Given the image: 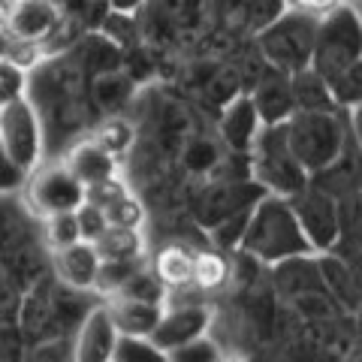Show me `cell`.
<instances>
[{"label":"cell","mask_w":362,"mask_h":362,"mask_svg":"<svg viewBox=\"0 0 362 362\" xmlns=\"http://www.w3.org/2000/svg\"><path fill=\"white\" fill-rule=\"evenodd\" d=\"M28 100L45 130V157H61L94 127L90 76L73 52H54L30 70Z\"/></svg>","instance_id":"6da1fadb"},{"label":"cell","mask_w":362,"mask_h":362,"mask_svg":"<svg viewBox=\"0 0 362 362\" xmlns=\"http://www.w3.org/2000/svg\"><path fill=\"white\" fill-rule=\"evenodd\" d=\"M239 251L269 269L287 263L293 257L317 254L296 218L290 197H278V194H263L254 202Z\"/></svg>","instance_id":"7a4b0ae2"},{"label":"cell","mask_w":362,"mask_h":362,"mask_svg":"<svg viewBox=\"0 0 362 362\" xmlns=\"http://www.w3.org/2000/svg\"><path fill=\"white\" fill-rule=\"evenodd\" d=\"M350 133L347 109H296L287 118V139L311 178L341 154Z\"/></svg>","instance_id":"3957f363"},{"label":"cell","mask_w":362,"mask_h":362,"mask_svg":"<svg viewBox=\"0 0 362 362\" xmlns=\"http://www.w3.org/2000/svg\"><path fill=\"white\" fill-rule=\"evenodd\" d=\"M362 61V9L356 0H344L338 9L317 18L311 70L326 82L341 78L350 66Z\"/></svg>","instance_id":"277c9868"},{"label":"cell","mask_w":362,"mask_h":362,"mask_svg":"<svg viewBox=\"0 0 362 362\" xmlns=\"http://www.w3.org/2000/svg\"><path fill=\"white\" fill-rule=\"evenodd\" d=\"M247 173L266 194L293 197L308 185L311 175L302 166V160L293 151L287 139V121L284 124H263L251 154H247Z\"/></svg>","instance_id":"5b68a950"},{"label":"cell","mask_w":362,"mask_h":362,"mask_svg":"<svg viewBox=\"0 0 362 362\" xmlns=\"http://www.w3.org/2000/svg\"><path fill=\"white\" fill-rule=\"evenodd\" d=\"M317 18L281 9L263 28H257V52L263 54L266 66L287 76H296L311 66L314 58Z\"/></svg>","instance_id":"8992f818"},{"label":"cell","mask_w":362,"mask_h":362,"mask_svg":"<svg viewBox=\"0 0 362 362\" xmlns=\"http://www.w3.org/2000/svg\"><path fill=\"white\" fill-rule=\"evenodd\" d=\"M21 199L33 218L42 221L58 211H76L85 202V185L61 157H45L37 169H30Z\"/></svg>","instance_id":"52a82bcc"},{"label":"cell","mask_w":362,"mask_h":362,"mask_svg":"<svg viewBox=\"0 0 362 362\" xmlns=\"http://www.w3.org/2000/svg\"><path fill=\"white\" fill-rule=\"evenodd\" d=\"M296 218L302 223L305 235L317 254L335 251L338 245V233H341V199L329 190H323L320 185L308 181L299 194L290 197Z\"/></svg>","instance_id":"ba28073f"},{"label":"cell","mask_w":362,"mask_h":362,"mask_svg":"<svg viewBox=\"0 0 362 362\" xmlns=\"http://www.w3.org/2000/svg\"><path fill=\"white\" fill-rule=\"evenodd\" d=\"M0 145L30 173L45 160V130L33 103L25 97L0 109Z\"/></svg>","instance_id":"9c48e42d"},{"label":"cell","mask_w":362,"mask_h":362,"mask_svg":"<svg viewBox=\"0 0 362 362\" xmlns=\"http://www.w3.org/2000/svg\"><path fill=\"white\" fill-rule=\"evenodd\" d=\"M266 190L257 185L254 178H218L214 175L211 185H206L199 190L197 197V221L206 226V230H211L214 223H221L223 218H230V214L235 211H245L251 209L254 202L263 197Z\"/></svg>","instance_id":"30bf717a"},{"label":"cell","mask_w":362,"mask_h":362,"mask_svg":"<svg viewBox=\"0 0 362 362\" xmlns=\"http://www.w3.org/2000/svg\"><path fill=\"white\" fill-rule=\"evenodd\" d=\"M121 329L112 317L106 299L90 305L73 329V359L76 362H112L115 359Z\"/></svg>","instance_id":"8fae6325"},{"label":"cell","mask_w":362,"mask_h":362,"mask_svg":"<svg viewBox=\"0 0 362 362\" xmlns=\"http://www.w3.org/2000/svg\"><path fill=\"white\" fill-rule=\"evenodd\" d=\"M259 130H263V115H259L251 94L239 90V94H233L226 100L221 109V118H218V142L223 145V151L247 157Z\"/></svg>","instance_id":"7c38bea8"},{"label":"cell","mask_w":362,"mask_h":362,"mask_svg":"<svg viewBox=\"0 0 362 362\" xmlns=\"http://www.w3.org/2000/svg\"><path fill=\"white\" fill-rule=\"evenodd\" d=\"M64 16L54 0H9L6 30L16 42L42 45L61 30Z\"/></svg>","instance_id":"4fadbf2b"},{"label":"cell","mask_w":362,"mask_h":362,"mask_svg":"<svg viewBox=\"0 0 362 362\" xmlns=\"http://www.w3.org/2000/svg\"><path fill=\"white\" fill-rule=\"evenodd\" d=\"M49 259H52V272L61 281V287L76 290V293H97V278H100L103 257H100L94 242L82 239L76 245L49 251Z\"/></svg>","instance_id":"5bb4252c"},{"label":"cell","mask_w":362,"mask_h":362,"mask_svg":"<svg viewBox=\"0 0 362 362\" xmlns=\"http://www.w3.org/2000/svg\"><path fill=\"white\" fill-rule=\"evenodd\" d=\"M263 115V124H284L296 112V97H293V76L278 73L266 66L263 76L257 78L254 90H247Z\"/></svg>","instance_id":"9a60e30c"},{"label":"cell","mask_w":362,"mask_h":362,"mask_svg":"<svg viewBox=\"0 0 362 362\" xmlns=\"http://www.w3.org/2000/svg\"><path fill=\"white\" fill-rule=\"evenodd\" d=\"M61 160L73 169L76 178L82 181L85 187L97 185V181H106L112 175H121V160H115L109 151L100 148L90 136H82L78 142H73L70 148L61 154Z\"/></svg>","instance_id":"2e32d148"},{"label":"cell","mask_w":362,"mask_h":362,"mask_svg":"<svg viewBox=\"0 0 362 362\" xmlns=\"http://www.w3.org/2000/svg\"><path fill=\"white\" fill-rule=\"evenodd\" d=\"M311 181L320 185L323 190H329V194H335L338 199L362 190V145H359V139L354 133H350V139L341 148V154H338L323 173H317Z\"/></svg>","instance_id":"e0dca14e"},{"label":"cell","mask_w":362,"mask_h":362,"mask_svg":"<svg viewBox=\"0 0 362 362\" xmlns=\"http://www.w3.org/2000/svg\"><path fill=\"white\" fill-rule=\"evenodd\" d=\"M148 269L163 281L166 290L194 284V247H187L181 242L157 245L148 257Z\"/></svg>","instance_id":"ac0fdd59"},{"label":"cell","mask_w":362,"mask_h":362,"mask_svg":"<svg viewBox=\"0 0 362 362\" xmlns=\"http://www.w3.org/2000/svg\"><path fill=\"white\" fill-rule=\"evenodd\" d=\"M106 305L124 335H154L157 323H160V317L166 311L163 302H142L127 296H109Z\"/></svg>","instance_id":"d6986e66"},{"label":"cell","mask_w":362,"mask_h":362,"mask_svg":"<svg viewBox=\"0 0 362 362\" xmlns=\"http://www.w3.org/2000/svg\"><path fill=\"white\" fill-rule=\"evenodd\" d=\"M233 278V259L230 251L221 245H206L194 251V284L206 293H221L226 290Z\"/></svg>","instance_id":"ffe728a7"},{"label":"cell","mask_w":362,"mask_h":362,"mask_svg":"<svg viewBox=\"0 0 362 362\" xmlns=\"http://www.w3.org/2000/svg\"><path fill=\"white\" fill-rule=\"evenodd\" d=\"M90 139H94L100 148L109 151L115 160H127L130 151H133V145H136V124L127 121L118 112V115H103L100 121H94V127H90Z\"/></svg>","instance_id":"44dd1931"},{"label":"cell","mask_w":362,"mask_h":362,"mask_svg":"<svg viewBox=\"0 0 362 362\" xmlns=\"http://www.w3.org/2000/svg\"><path fill=\"white\" fill-rule=\"evenodd\" d=\"M130 94H133V82L124 70L100 73V76L90 78V103H94V112L100 118L118 115L121 106L130 100Z\"/></svg>","instance_id":"7402d4cb"},{"label":"cell","mask_w":362,"mask_h":362,"mask_svg":"<svg viewBox=\"0 0 362 362\" xmlns=\"http://www.w3.org/2000/svg\"><path fill=\"white\" fill-rule=\"evenodd\" d=\"M103 259H145L148 257V239L145 230H127V226H109L94 242Z\"/></svg>","instance_id":"603a6c76"},{"label":"cell","mask_w":362,"mask_h":362,"mask_svg":"<svg viewBox=\"0 0 362 362\" xmlns=\"http://www.w3.org/2000/svg\"><path fill=\"white\" fill-rule=\"evenodd\" d=\"M362 247V190L341 197V233H338L335 254L350 257Z\"/></svg>","instance_id":"cb8c5ba5"},{"label":"cell","mask_w":362,"mask_h":362,"mask_svg":"<svg viewBox=\"0 0 362 362\" xmlns=\"http://www.w3.org/2000/svg\"><path fill=\"white\" fill-rule=\"evenodd\" d=\"M40 239L45 242L49 251L82 242V226H78V214L76 211H58L40 221Z\"/></svg>","instance_id":"d4e9b609"},{"label":"cell","mask_w":362,"mask_h":362,"mask_svg":"<svg viewBox=\"0 0 362 362\" xmlns=\"http://www.w3.org/2000/svg\"><path fill=\"white\" fill-rule=\"evenodd\" d=\"M28 85H30V66L16 61L13 54L0 58V109L25 100Z\"/></svg>","instance_id":"484cf974"},{"label":"cell","mask_w":362,"mask_h":362,"mask_svg":"<svg viewBox=\"0 0 362 362\" xmlns=\"http://www.w3.org/2000/svg\"><path fill=\"white\" fill-rule=\"evenodd\" d=\"M166 287L163 281L154 275V272L148 266L136 269L133 275L124 281V287L115 293V296H127V299H142V302H163L166 305Z\"/></svg>","instance_id":"4316f807"},{"label":"cell","mask_w":362,"mask_h":362,"mask_svg":"<svg viewBox=\"0 0 362 362\" xmlns=\"http://www.w3.org/2000/svg\"><path fill=\"white\" fill-rule=\"evenodd\" d=\"M145 359H169L166 350L154 341L151 335H124L118 338V347H115V359L112 362H145Z\"/></svg>","instance_id":"83f0119b"},{"label":"cell","mask_w":362,"mask_h":362,"mask_svg":"<svg viewBox=\"0 0 362 362\" xmlns=\"http://www.w3.org/2000/svg\"><path fill=\"white\" fill-rule=\"evenodd\" d=\"M223 356V347L214 332H202L197 338H190L181 347L169 350V362H214Z\"/></svg>","instance_id":"f1b7e54d"},{"label":"cell","mask_w":362,"mask_h":362,"mask_svg":"<svg viewBox=\"0 0 362 362\" xmlns=\"http://www.w3.org/2000/svg\"><path fill=\"white\" fill-rule=\"evenodd\" d=\"M106 218H109V226H127V230H145V221H148V214H145V206L142 199L133 194H124L121 199H115L112 206L106 209Z\"/></svg>","instance_id":"f546056e"},{"label":"cell","mask_w":362,"mask_h":362,"mask_svg":"<svg viewBox=\"0 0 362 362\" xmlns=\"http://www.w3.org/2000/svg\"><path fill=\"white\" fill-rule=\"evenodd\" d=\"M28 169L0 145V197H21L28 185Z\"/></svg>","instance_id":"4dcf8cb0"},{"label":"cell","mask_w":362,"mask_h":362,"mask_svg":"<svg viewBox=\"0 0 362 362\" xmlns=\"http://www.w3.org/2000/svg\"><path fill=\"white\" fill-rule=\"evenodd\" d=\"M124 194H130V187H127V181H124L121 175H112L106 181H97V185L85 187V199L94 202V206H100V209H109L112 202L121 199Z\"/></svg>","instance_id":"1f68e13d"},{"label":"cell","mask_w":362,"mask_h":362,"mask_svg":"<svg viewBox=\"0 0 362 362\" xmlns=\"http://www.w3.org/2000/svg\"><path fill=\"white\" fill-rule=\"evenodd\" d=\"M78 214V226H82V239L88 242H97L100 235H103L109 230V218H106V209H100L94 206V202H82V206L76 209Z\"/></svg>","instance_id":"d6a6232c"},{"label":"cell","mask_w":362,"mask_h":362,"mask_svg":"<svg viewBox=\"0 0 362 362\" xmlns=\"http://www.w3.org/2000/svg\"><path fill=\"white\" fill-rule=\"evenodd\" d=\"M344 0H284V9H293V13L311 16V18H323L326 13L338 9Z\"/></svg>","instance_id":"836d02e7"},{"label":"cell","mask_w":362,"mask_h":362,"mask_svg":"<svg viewBox=\"0 0 362 362\" xmlns=\"http://www.w3.org/2000/svg\"><path fill=\"white\" fill-rule=\"evenodd\" d=\"M347 259V266H350V275H354V284H356V290H359V299H362V247L356 254H350V257H344Z\"/></svg>","instance_id":"e575fe53"},{"label":"cell","mask_w":362,"mask_h":362,"mask_svg":"<svg viewBox=\"0 0 362 362\" xmlns=\"http://www.w3.org/2000/svg\"><path fill=\"white\" fill-rule=\"evenodd\" d=\"M148 4V0H109V6L115 9V13H139V9Z\"/></svg>","instance_id":"d590c367"},{"label":"cell","mask_w":362,"mask_h":362,"mask_svg":"<svg viewBox=\"0 0 362 362\" xmlns=\"http://www.w3.org/2000/svg\"><path fill=\"white\" fill-rule=\"evenodd\" d=\"M13 45H16L13 33L6 30V25H0V58H6V54H13Z\"/></svg>","instance_id":"8d00e7d4"},{"label":"cell","mask_w":362,"mask_h":362,"mask_svg":"<svg viewBox=\"0 0 362 362\" xmlns=\"http://www.w3.org/2000/svg\"><path fill=\"white\" fill-rule=\"evenodd\" d=\"M350 130H354V136H356L359 145H362V103L356 109H350Z\"/></svg>","instance_id":"74e56055"},{"label":"cell","mask_w":362,"mask_h":362,"mask_svg":"<svg viewBox=\"0 0 362 362\" xmlns=\"http://www.w3.org/2000/svg\"><path fill=\"white\" fill-rule=\"evenodd\" d=\"M356 4H359V9H362V0H356Z\"/></svg>","instance_id":"f35d334b"}]
</instances>
